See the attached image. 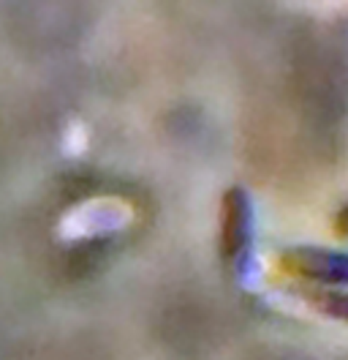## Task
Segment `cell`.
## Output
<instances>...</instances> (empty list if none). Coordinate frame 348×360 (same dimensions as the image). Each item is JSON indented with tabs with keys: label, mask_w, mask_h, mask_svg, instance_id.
Returning <instances> with one entry per match:
<instances>
[{
	"label": "cell",
	"mask_w": 348,
	"mask_h": 360,
	"mask_svg": "<svg viewBox=\"0 0 348 360\" xmlns=\"http://www.w3.org/2000/svg\"><path fill=\"white\" fill-rule=\"evenodd\" d=\"M250 232H253V216H250V200L245 188H229L223 197V221H220V254L226 265L239 268L250 248Z\"/></svg>",
	"instance_id": "1"
},
{
	"label": "cell",
	"mask_w": 348,
	"mask_h": 360,
	"mask_svg": "<svg viewBox=\"0 0 348 360\" xmlns=\"http://www.w3.org/2000/svg\"><path fill=\"white\" fill-rule=\"evenodd\" d=\"M307 303L316 306L321 314L337 316V319H348V295L346 292L313 290V292H307Z\"/></svg>",
	"instance_id": "3"
},
{
	"label": "cell",
	"mask_w": 348,
	"mask_h": 360,
	"mask_svg": "<svg viewBox=\"0 0 348 360\" xmlns=\"http://www.w3.org/2000/svg\"><path fill=\"white\" fill-rule=\"evenodd\" d=\"M335 229L340 232V235H346L348 238V205L337 213V221H335Z\"/></svg>",
	"instance_id": "4"
},
{
	"label": "cell",
	"mask_w": 348,
	"mask_h": 360,
	"mask_svg": "<svg viewBox=\"0 0 348 360\" xmlns=\"http://www.w3.org/2000/svg\"><path fill=\"white\" fill-rule=\"evenodd\" d=\"M281 268L291 276H304L326 284L348 281V254L326 251V248H291L281 254Z\"/></svg>",
	"instance_id": "2"
}]
</instances>
